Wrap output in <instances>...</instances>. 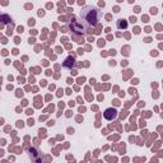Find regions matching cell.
<instances>
[{
	"label": "cell",
	"mask_w": 163,
	"mask_h": 163,
	"mask_svg": "<svg viewBox=\"0 0 163 163\" xmlns=\"http://www.w3.org/2000/svg\"><path fill=\"white\" fill-rule=\"evenodd\" d=\"M101 10H98L96 6L92 5H87L80 10L79 17H80L82 22L88 27H94L97 26L98 21L101 19Z\"/></svg>",
	"instance_id": "1"
},
{
	"label": "cell",
	"mask_w": 163,
	"mask_h": 163,
	"mask_svg": "<svg viewBox=\"0 0 163 163\" xmlns=\"http://www.w3.org/2000/svg\"><path fill=\"white\" fill-rule=\"evenodd\" d=\"M116 116H117V112L115 108H107L105 111V117L107 120H113V118H116Z\"/></svg>",
	"instance_id": "2"
},
{
	"label": "cell",
	"mask_w": 163,
	"mask_h": 163,
	"mask_svg": "<svg viewBox=\"0 0 163 163\" xmlns=\"http://www.w3.org/2000/svg\"><path fill=\"white\" fill-rule=\"evenodd\" d=\"M74 62H75L74 57H73V56H69V57H67L66 60L64 61V64H62V65H64L65 67H71V66L74 65Z\"/></svg>",
	"instance_id": "3"
},
{
	"label": "cell",
	"mask_w": 163,
	"mask_h": 163,
	"mask_svg": "<svg viewBox=\"0 0 163 163\" xmlns=\"http://www.w3.org/2000/svg\"><path fill=\"white\" fill-rule=\"evenodd\" d=\"M117 27L118 28H126V27H128V23H126L124 19H120V21H118V23H117Z\"/></svg>",
	"instance_id": "4"
}]
</instances>
